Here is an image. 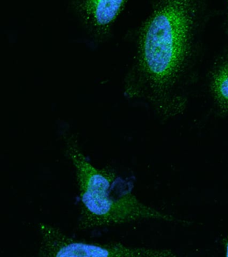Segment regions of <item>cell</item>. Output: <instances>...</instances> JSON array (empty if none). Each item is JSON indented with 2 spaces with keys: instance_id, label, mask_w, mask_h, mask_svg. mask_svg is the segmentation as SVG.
Instances as JSON below:
<instances>
[{
  "instance_id": "obj_3",
  "label": "cell",
  "mask_w": 228,
  "mask_h": 257,
  "mask_svg": "<svg viewBox=\"0 0 228 257\" xmlns=\"http://www.w3.org/2000/svg\"><path fill=\"white\" fill-rule=\"evenodd\" d=\"M39 256L44 257H170L176 254L168 249L134 248L121 243L101 244L71 238L59 228L41 223Z\"/></svg>"
},
{
  "instance_id": "obj_5",
  "label": "cell",
  "mask_w": 228,
  "mask_h": 257,
  "mask_svg": "<svg viewBox=\"0 0 228 257\" xmlns=\"http://www.w3.org/2000/svg\"><path fill=\"white\" fill-rule=\"evenodd\" d=\"M211 93L218 114H228V60L213 72L211 81Z\"/></svg>"
},
{
  "instance_id": "obj_1",
  "label": "cell",
  "mask_w": 228,
  "mask_h": 257,
  "mask_svg": "<svg viewBox=\"0 0 228 257\" xmlns=\"http://www.w3.org/2000/svg\"><path fill=\"white\" fill-rule=\"evenodd\" d=\"M203 0H159L144 24L135 67L137 95L163 118L185 108L181 86L193 53Z\"/></svg>"
},
{
  "instance_id": "obj_2",
  "label": "cell",
  "mask_w": 228,
  "mask_h": 257,
  "mask_svg": "<svg viewBox=\"0 0 228 257\" xmlns=\"http://www.w3.org/2000/svg\"><path fill=\"white\" fill-rule=\"evenodd\" d=\"M66 153L74 168L81 203V229L121 224L141 220L191 224L140 202L129 184L110 169L95 168L82 152L73 135L65 137Z\"/></svg>"
},
{
  "instance_id": "obj_4",
  "label": "cell",
  "mask_w": 228,
  "mask_h": 257,
  "mask_svg": "<svg viewBox=\"0 0 228 257\" xmlns=\"http://www.w3.org/2000/svg\"><path fill=\"white\" fill-rule=\"evenodd\" d=\"M128 0H81V16L93 31L104 33L123 11Z\"/></svg>"
},
{
  "instance_id": "obj_6",
  "label": "cell",
  "mask_w": 228,
  "mask_h": 257,
  "mask_svg": "<svg viewBox=\"0 0 228 257\" xmlns=\"http://www.w3.org/2000/svg\"><path fill=\"white\" fill-rule=\"evenodd\" d=\"M224 252L225 256L228 257V235L225 239H224Z\"/></svg>"
},
{
  "instance_id": "obj_7",
  "label": "cell",
  "mask_w": 228,
  "mask_h": 257,
  "mask_svg": "<svg viewBox=\"0 0 228 257\" xmlns=\"http://www.w3.org/2000/svg\"><path fill=\"white\" fill-rule=\"evenodd\" d=\"M226 2V5H227V8L228 10V0H225Z\"/></svg>"
}]
</instances>
